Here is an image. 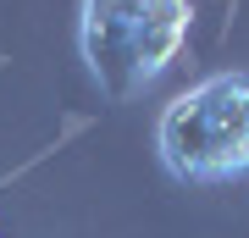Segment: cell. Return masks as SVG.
Here are the masks:
<instances>
[{"instance_id": "obj_1", "label": "cell", "mask_w": 249, "mask_h": 238, "mask_svg": "<svg viewBox=\"0 0 249 238\" xmlns=\"http://www.w3.org/2000/svg\"><path fill=\"white\" fill-rule=\"evenodd\" d=\"M155 150L183 183H227L249 172V78L211 72L155 122Z\"/></svg>"}, {"instance_id": "obj_2", "label": "cell", "mask_w": 249, "mask_h": 238, "mask_svg": "<svg viewBox=\"0 0 249 238\" xmlns=\"http://www.w3.org/2000/svg\"><path fill=\"white\" fill-rule=\"evenodd\" d=\"M188 17H194L188 0H144L133 44H127V89L160 78V72L178 61V50L188 39Z\"/></svg>"}]
</instances>
